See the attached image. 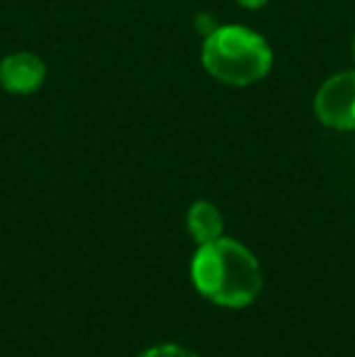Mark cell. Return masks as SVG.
Masks as SVG:
<instances>
[{
  "label": "cell",
  "instance_id": "52a82bcc",
  "mask_svg": "<svg viewBox=\"0 0 355 357\" xmlns=\"http://www.w3.org/2000/svg\"><path fill=\"white\" fill-rule=\"evenodd\" d=\"M268 0H239V5H243V8H248V10H258V8H263Z\"/></svg>",
  "mask_w": 355,
  "mask_h": 357
},
{
  "label": "cell",
  "instance_id": "7a4b0ae2",
  "mask_svg": "<svg viewBox=\"0 0 355 357\" xmlns=\"http://www.w3.org/2000/svg\"><path fill=\"white\" fill-rule=\"evenodd\" d=\"M202 63L212 78L227 85H253L273 66V52L258 32L224 24L209 32L202 47Z\"/></svg>",
  "mask_w": 355,
  "mask_h": 357
},
{
  "label": "cell",
  "instance_id": "5b68a950",
  "mask_svg": "<svg viewBox=\"0 0 355 357\" xmlns=\"http://www.w3.org/2000/svg\"><path fill=\"white\" fill-rule=\"evenodd\" d=\"M224 219L212 202H195L188 212V231L199 245L222 238Z\"/></svg>",
  "mask_w": 355,
  "mask_h": 357
},
{
  "label": "cell",
  "instance_id": "6da1fadb",
  "mask_svg": "<svg viewBox=\"0 0 355 357\" xmlns=\"http://www.w3.org/2000/svg\"><path fill=\"white\" fill-rule=\"evenodd\" d=\"M192 284L209 301L227 309L248 306L263 287L261 265L256 255L232 238L202 243L190 265Z\"/></svg>",
  "mask_w": 355,
  "mask_h": 357
},
{
  "label": "cell",
  "instance_id": "277c9868",
  "mask_svg": "<svg viewBox=\"0 0 355 357\" xmlns=\"http://www.w3.org/2000/svg\"><path fill=\"white\" fill-rule=\"evenodd\" d=\"M47 66L39 56L29 52L10 54L0 61V85L8 93H34L44 83Z\"/></svg>",
  "mask_w": 355,
  "mask_h": 357
},
{
  "label": "cell",
  "instance_id": "8992f818",
  "mask_svg": "<svg viewBox=\"0 0 355 357\" xmlns=\"http://www.w3.org/2000/svg\"><path fill=\"white\" fill-rule=\"evenodd\" d=\"M139 357H199V355H195L192 350L183 348V345L166 343V345H156V348H149L146 353H142Z\"/></svg>",
  "mask_w": 355,
  "mask_h": 357
},
{
  "label": "cell",
  "instance_id": "ba28073f",
  "mask_svg": "<svg viewBox=\"0 0 355 357\" xmlns=\"http://www.w3.org/2000/svg\"><path fill=\"white\" fill-rule=\"evenodd\" d=\"M353 56H355V39H353Z\"/></svg>",
  "mask_w": 355,
  "mask_h": 357
},
{
  "label": "cell",
  "instance_id": "3957f363",
  "mask_svg": "<svg viewBox=\"0 0 355 357\" xmlns=\"http://www.w3.org/2000/svg\"><path fill=\"white\" fill-rule=\"evenodd\" d=\"M314 112L331 129H355V71L331 75L314 98Z\"/></svg>",
  "mask_w": 355,
  "mask_h": 357
}]
</instances>
